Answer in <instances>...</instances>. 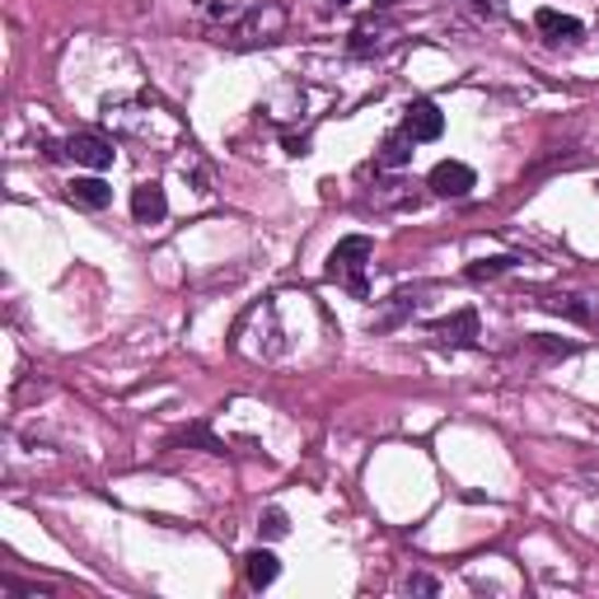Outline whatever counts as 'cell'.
Here are the masks:
<instances>
[{"label": "cell", "instance_id": "obj_1", "mask_svg": "<svg viewBox=\"0 0 599 599\" xmlns=\"http://www.w3.org/2000/svg\"><path fill=\"white\" fill-rule=\"evenodd\" d=\"M104 122L118 131L122 141H137L145 145L150 155H178L183 145H188V122L178 118L169 104H160V98L150 94H137V98H118V104H104Z\"/></svg>", "mask_w": 599, "mask_h": 599}, {"label": "cell", "instance_id": "obj_2", "mask_svg": "<svg viewBox=\"0 0 599 599\" xmlns=\"http://www.w3.org/2000/svg\"><path fill=\"white\" fill-rule=\"evenodd\" d=\"M202 24L211 28L215 43L262 47V43H277L281 33H286V10L272 5V0H262V5H207Z\"/></svg>", "mask_w": 599, "mask_h": 599}, {"label": "cell", "instance_id": "obj_3", "mask_svg": "<svg viewBox=\"0 0 599 599\" xmlns=\"http://www.w3.org/2000/svg\"><path fill=\"white\" fill-rule=\"evenodd\" d=\"M371 262H375V239L371 235H347L328 254L324 277L338 281L342 291H352V300H371V281H365V268H371Z\"/></svg>", "mask_w": 599, "mask_h": 599}, {"label": "cell", "instance_id": "obj_4", "mask_svg": "<svg viewBox=\"0 0 599 599\" xmlns=\"http://www.w3.org/2000/svg\"><path fill=\"white\" fill-rule=\"evenodd\" d=\"M61 160L80 164V169L104 174V169H113V160H118V150H113V141H108V137H94V131H80V137H71V141L61 145Z\"/></svg>", "mask_w": 599, "mask_h": 599}, {"label": "cell", "instance_id": "obj_5", "mask_svg": "<svg viewBox=\"0 0 599 599\" xmlns=\"http://www.w3.org/2000/svg\"><path fill=\"white\" fill-rule=\"evenodd\" d=\"M426 188L436 192V197H469L478 188V174L463 160H441L436 169L426 174Z\"/></svg>", "mask_w": 599, "mask_h": 599}, {"label": "cell", "instance_id": "obj_6", "mask_svg": "<svg viewBox=\"0 0 599 599\" xmlns=\"http://www.w3.org/2000/svg\"><path fill=\"white\" fill-rule=\"evenodd\" d=\"M403 127H408V137L412 141H441L445 137V113L431 104V98H412V104L403 108Z\"/></svg>", "mask_w": 599, "mask_h": 599}, {"label": "cell", "instance_id": "obj_7", "mask_svg": "<svg viewBox=\"0 0 599 599\" xmlns=\"http://www.w3.org/2000/svg\"><path fill=\"white\" fill-rule=\"evenodd\" d=\"M426 328H431V338H436L441 347H478V309H459V314L436 319Z\"/></svg>", "mask_w": 599, "mask_h": 599}, {"label": "cell", "instance_id": "obj_8", "mask_svg": "<svg viewBox=\"0 0 599 599\" xmlns=\"http://www.w3.org/2000/svg\"><path fill=\"white\" fill-rule=\"evenodd\" d=\"M164 215H169V197H164L160 183L155 178L137 183V188H131V221H137V225H160Z\"/></svg>", "mask_w": 599, "mask_h": 599}, {"label": "cell", "instance_id": "obj_9", "mask_svg": "<svg viewBox=\"0 0 599 599\" xmlns=\"http://www.w3.org/2000/svg\"><path fill=\"white\" fill-rule=\"evenodd\" d=\"M535 28L543 33L548 43H580V38H586V24H580L576 14H562V10H553V5L535 10Z\"/></svg>", "mask_w": 599, "mask_h": 599}, {"label": "cell", "instance_id": "obj_10", "mask_svg": "<svg viewBox=\"0 0 599 599\" xmlns=\"http://www.w3.org/2000/svg\"><path fill=\"white\" fill-rule=\"evenodd\" d=\"M66 202L71 207H80V211H108L113 207V188L98 174H90V178H71L66 183Z\"/></svg>", "mask_w": 599, "mask_h": 599}, {"label": "cell", "instance_id": "obj_11", "mask_svg": "<svg viewBox=\"0 0 599 599\" xmlns=\"http://www.w3.org/2000/svg\"><path fill=\"white\" fill-rule=\"evenodd\" d=\"M412 145H418V141H412L408 127L398 122L394 131H385V141H379V150H375V169H408V164H412Z\"/></svg>", "mask_w": 599, "mask_h": 599}, {"label": "cell", "instance_id": "obj_12", "mask_svg": "<svg viewBox=\"0 0 599 599\" xmlns=\"http://www.w3.org/2000/svg\"><path fill=\"white\" fill-rule=\"evenodd\" d=\"M244 572H248V586H254V590H268L272 580L281 576V562H277L272 548H254V553L244 557Z\"/></svg>", "mask_w": 599, "mask_h": 599}, {"label": "cell", "instance_id": "obj_13", "mask_svg": "<svg viewBox=\"0 0 599 599\" xmlns=\"http://www.w3.org/2000/svg\"><path fill=\"white\" fill-rule=\"evenodd\" d=\"M385 33H398V28H389V24H361L356 33H352V43H347V47H352V57H371V52H385V47L394 43V38H385Z\"/></svg>", "mask_w": 599, "mask_h": 599}, {"label": "cell", "instance_id": "obj_14", "mask_svg": "<svg viewBox=\"0 0 599 599\" xmlns=\"http://www.w3.org/2000/svg\"><path fill=\"white\" fill-rule=\"evenodd\" d=\"M515 268H520V258H515V254L482 258V262H473V268L463 272V281H473V286H482V281H496V277H506V272H515Z\"/></svg>", "mask_w": 599, "mask_h": 599}, {"label": "cell", "instance_id": "obj_15", "mask_svg": "<svg viewBox=\"0 0 599 599\" xmlns=\"http://www.w3.org/2000/svg\"><path fill=\"white\" fill-rule=\"evenodd\" d=\"M543 309H553V314H567V319H576V324H590L595 314H590V305H580L576 295H548V300H539Z\"/></svg>", "mask_w": 599, "mask_h": 599}, {"label": "cell", "instance_id": "obj_16", "mask_svg": "<svg viewBox=\"0 0 599 599\" xmlns=\"http://www.w3.org/2000/svg\"><path fill=\"white\" fill-rule=\"evenodd\" d=\"M258 535L262 539H286L291 535V520H286V510H262V520H258Z\"/></svg>", "mask_w": 599, "mask_h": 599}, {"label": "cell", "instance_id": "obj_17", "mask_svg": "<svg viewBox=\"0 0 599 599\" xmlns=\"http://www.w3.org/2000/svg\"><path fill=\"white\" fill-rule=\"evenodd\" d=\"M403 590H408V595H441V580L418 572V576H408V580H403Z\"/></svg>", "mask_w": 599, "mask_h": 599}, {"label": "cell", "instance_id": "obj_18", "mask_svg": "<svg viewBox=\"0 0 599 599\" xmlns=\"http://www.w3.org/2000/svg\"><path fill=\"white\" fill-rule=\"evenodd\" d=\"M328 5H338V10H342V5H352V0H328Z\"/></svg>", "mask_w": 599, "mask_h": 599}, {"label": "cell", "instance_id": "obj_19", "mask_svg": "<svg viewBox=\"0 0 599 599\" xmlns=\"http://www.w3.org/2000/svg\"><path fill=\"white\" fill-rule=\"evenodd\" d=\"M375 5H379V10H389V5H394V0H375Z\"/></svg>", "mask_w": 599, "mask_h": 599}]
</instances>
